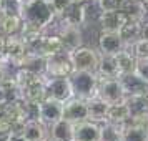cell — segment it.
I'll use <instances>...</instances> for the list:
<instances>
[{"mask_svg":"<svg viewBox=\"0 0 148 141\" xmlns=\"http://www.w3.org/2000/svg\"><path fill=\"white\" fill-rule=\"evenodd\" d=\"M45 87H47V96L53 98V100H58L62 103L72 100L75 96L70 76H47L45 78Z\"/></svg>","mask_w":148,"mask_h":141,"instance_id":"obj_8","label":"cell"},{"mask_svg":"<svg viewBox=\"0 0 148 141\" xmlns=\"http://www.w3.org/2000/svg\"><path fill=\"white\" fill-rule=\"evenodd\" d=\"M88 101V120L95 121V123H105L108 116V110H110V103L101 100L100 96H93Z\"/></svg>","mask_w":148,"mask_h":141,"instance_id":"obj_20","label":"cell"},{"mask_svg":"<svg viewBox=\"0 0 148 141\" xmlns=\"http://www.w3.org/2000/svg\"><path fill=\"white\" fill-rule=\"evenodd\" d=\"M48 138L53 141H75V125L65 118L55 121L48 128Z\"/></svg>","mask_w":148,"mask_h":141,"instance_id":"obj_16","label":"cell"},{"mask_svg":"<svg viewBox=\"0 0 148 141\" xmlns=\"http://www.w3.org/2000/svg\"><path fill=\"white\" fill-rule=\"evenodd\" d=\"M125 103H127L128 110L133 116V114L148 108V95H128L125 98Z\"/></svg>","mask_w":148,"mask_h":141,"instance_id":"obj_27","label":"cell"},{"mask_svg":"<svg viewBox=\"0 0 148 141\" xmlns=\"http://www.w3.org/2000/svg\"><path fill=\"white\" fill-rule=\"evenodd\" d=\"M97 96H100L101 100H105L110 105L120 103V101H123L127 98L118 76H98Z\"/></svg>","mask_w":148,"mask_h":141,"instance_id":"obj_6","label":"cell"},{"mask_svg":"<svg viewBox=\"0 0 148 141\" xmlns=\"http://www.w3.org/2000/svg\"><path fill=\"white\" fill-rule=\"evenodd\" d=\"M32 108L23 100H10L0 106V128H8L12 131H22L28 118H32Z\"/></svg>","mask_w":148,"mask_h":141,"instance_id":"obj_1","label":"cell"},{"mask_svg":"<svg viewBox=\"0 0 148 141\" xmlns=\"http://www.w3.org/2000/svg\"><path fill=\"white\" fill-rule=\"evenodd\" d=\"M90 2H95V0H73V3H80V5H85V3H90Z\"/></svg>","mask_w":148,"mask_h":141,"instance_id":"obj_39","label":"cell"},{"mask_svg":"<svg viewBox=\"0 0 148 141\" xmlns=\"http://www.w3.org/2000/svg\"><path fill=\"white\" fill-rule=\"evenodd\" d=\"M8 141H27V138L22 134V131H12L10 140H8Z\"/></svg>","mask_w":148,"mask_h":141,"instance_id":"obj_36","label":"cell"},{"mask_svg":"<svg viewBox=\"0 0 148 141\" xmlns=\"http://www.w3.org/2000/svg\"><path fill=\"white\" fill-rule=\"evenodd\" d=\"M97 43H98V52L108 55H116L125 48V42L120 32H98Z\"/></svg>","mask_w":148,"mask_h":141,"instance_id":"obj_14","label":"cell"},{"mask_svg":"<svg viewBox=\"0 0 148 141\" xmlns=\"http://www.w3.org/2000/svg\"><path fill=\"white\" fill-rule=\"evenodd\" d=\"M116 58V65H118V70H120V75L121 73H130L135 70V63H136V57H135L128 48H123L121 52L115 55Z\"/></svg>","mask_w":148,"mask_h":141,"instance_id":"obj_26","label":"cell"},{"mask_svg":"<svg viewBox=\"0 0 148 141\" xmlns=\"http://www.w3.org/2000/svg\"><path fill=\"white\" fill-rule=\"evenodd\" d=\"M133 72L140 76L141 80H145L148 83V57L136 58V63H135V70Z\"/></svg>","mask_w":148,"mask_h":141,"instance_id":"obj_31","label":"cell"},{"mask_svg":"<svg viewBox=\"0 0 148 141\" xmlns=\"http://www.w3.org/2000/svg\"><path fill=\"white\" fill-rule=\"evenodd\" d=\"M72 3H73V0H50V5L53 8L57 18H62L67 14V10L72 7Z\"/></svg>","mask_w":148,"mask_h":141,"instance_id":"obj_30","label":"cell"},{"mask_svg":"<svg viewBox=\"0 0 148 141\" xmlns=\"http://www.w3.org/2000/svg\"><path fill=\"white\" fill-rule=\"evenodd\" d=\"M130 118H132V113H130V110H128L125 100L120 101V103H115V105H110L107 121L118 123V125H125V123L130 121Z\"/></svg>","mask_w":148,"mask_h":141,"instance_id":"obj_22","label":"cell"},{"mask_svg":"<svg viewBox=\"0 0 148 141\" xmlns=\"http://www.w3.org/2000/svg\"><path fill=\"white\" fill-rule=\"evenodd\" d=\"M22 18L25 22L40 25L48 32L57 20V15L50 5V0H25L23 10H22Z\"/></svg>","mask_w":148,"mask_h":141,"instance_id":"obj_2","label":"cell"},{"mask_svg":"<svg viewBox=\"0 0 148 141\" xmlns=\"http://www.w3.org/2000/svg\"><path fill=\"white\" fill-rule=\"evenodd\" d=\"M125 48H128V50H130L136 58L148 57V38L141 37V38H138L136 42H133L130 47H125Z\"/></svg>","mask_w":148,"mask_h":141,"instance_id":"obj_28","label":"cell"},{"mask_svg":"<svg viewBox=\"0 0 148 141\" xmlns=\"http://www.w3.org/2000/svg\"><path fill=\"white\" fill-rule=\"evenodd\" d=\"M147 141H148V140H147Z\"/></svg>","mask_w":148,"mask_h":141,"instance_id":"obj_45","label":"cell"},{"mask_svg":"<svg viewBox=\"0 0 148 141\" xmlns=\"http://www.w3.org/2000/svg\"><path fill=\"white\" fill-rule=\"evenodd\" d=\"M3 76H5V72H3V67H2V63H0V81H2Z\"/></svg>","mask_w":148,"mask_h":141,"instance_id":"obj_41","label":"cell"},{"mask_svg":"<svg viewBox=\"0 0 148 141\" xmlns=\"http://www.w3.org/2000/svg\"><path fill=\"white\" fill-rule=\"evenodd\" d=\"M22 27H23L22 15H7L5 20L2 22V25H0V33L7 35V37H10V35H18Z\"/></svg>","mask_w":148,"mask_h":141,"instance_id":"obj_25","label":"cell"},{"mask_svg":"<svg viewBox=\"0 0 148 141\" xmlns=\"http://www.w3.org/2000/svg\"><path fill=\"white\" fill-rule=\"evenodd\" d=\"M70 80L73 85L75 96L83 98V100H90V98L97 96V91H98V75L97 73L75 70L70 75Z\"/></svg>","mask_w":148,"mask_h":141,"instance_id":"obj_3","label":"cell"},{"mask_svg":"<svg viewBox=\"0 0 148 141\" xmlns=\"http://www.w3.org/2000/svg\"><path fill=\"white\" fill-rule=\"evenodd\" d=\"M35 118L42 121L47 128H50L55 121L63 118V103L47 96L45 100L40 101L35 106Z\"/></svg>","mask_w":148,"mask_h":141,"instance_id":"obj_7","label":"cell"},{"mask_svg":"<svg viewBox=\"0 0 148 141\" xmlns=\"http://www.w3.org/2000/svg\"><path fill=\"white\" fill-rule=\"evenodd\" d=\"M143 25L145 22L140 18H132V17L128 18V22L120 28V35L125 42V47H130L133 42L143 37Z\"/></svg>","mask_w":148,"mask_h":141,"instance_id":"obj_19","label":"cell"},{"mask_svg":"<svg viewBox=\"0 0 148 141\" xmlns=\"http://www.w3.org/2000/svg\"><path fill=\"white\" fill-rule=\"evenodd\" d=\"M100 141H123V125L112 121L101 123Z\"/></svg>","mask_w":148,"mask_h":141,"instance_id":"obj_23","label":"cell"},{"mask_svg":"<svg viewBox=\"0 0 148 141\" xmlns=\"http://www.w3.org/2000/svg\"><path fill=\"white\" fill-rule=\"evenodd\" d=\"M22 134L27 138V141H45L48 138V128L35 116H32L25 121L22 128Z\"/></svg>","mask_w":148,"mask_h":141,"instance_id":"obj_18","label":"cell"},{"mask_svg":"<svg viewBox=\"0 0 148 141\" xmlns=\"http://www.w3.org/2000/svg\"><path fill=\"white\" fill-rule=\"evenodd\" d=\"M97 75H98V76H118V75H120V70H118V65H116L115 55L100 53Z\"/></svg>","mask_w":148,"mask_h":141,"instance_id":"obj_21","label":"cell"},{"mask_svg":"<svg viewBox=\"0 0 148 141\" xmlns=\"http://www.w3.org/2000/svg\"><path fill=\"white\" fill-rule=\"evenodd\" d=\"M148 129L143 126H138L132 121L123 125V141H147Z\"/></svg>","mask_w":148,"mask_h":141,"instance_id":"obj_24","label":"cell"},{"mask_svg":"<svg viewBox=\"0 0 148 141\" xmlns=\"http://www.w3.org/2000/svg\"><path fill=\"white\" fill-rule=\"evenodd\" d=\"M100 123L85 120L75 125V141H100Z\"/></svg>","mask_w":148,"mask_h":141,"instance_id":"obj_17","label":"cell"},{"mask_svg":"<svg viewBox=\"0 0 148 141\" xmlns=\"http://www.w3.org/2000/svg\"><path fill=\"white\" fill-rule=\"evenodd\" d=\"M143 37L148 38V22H145V25H143Z\"/></svg>","mask_w":148,"mask_h":141,"instance_id":"obj_40","label":"cell"},{"mask_svg":"<svg viewBox=\"0 0 148 141\" xmlns=\"http://www.w3.org/2000/svg\"><path fill=\"white\" fill-rule=\"evenodd\" d=\"M28 47L20 38V35H10L7 37V47H5V60H8L17 70L22 67L23 60L28 55Z\"/></svg>","mask_w":148,"mask_h":141,"instance_id":"obj_10","label":"cell"},{"mask_svg":"<svg viewBox=\"0 0 148 141\" xmlns=\"http://www.w3.org/2000/svg\"><path fill=\"white\" fill-rule=\"evenodd\" d=\"M118 78H120V83L127 96L128 95H148V83L141 80L135 72L121 73L118 75Z\"/></svg>","mask_w":148,"mask_h":141,"instance_id":"obj_15","label":"cell"},{"mask_svg":"<svg viewBox=\"0 0 148 141\" xmlns=\"http://www.w3.org/2000/svg\"><path fill=\"white\" fill-rule=\"evenodd\" d=\"M97 5L100 8V12H112V10H118V3L120 0H95Z\"/></svg>","mask_w":148,"mask_h":141,"instance_id":"obj_32","label":"cell"},{"mask_svg":"<svg viewBox=\"0 0 148 141\" xmlns=\"http://www.w3.org/2000/svg\"><path fill=\"white\" fill-rule=\"evenodd\" d=\"M0 2H2V0H0Z\"/></svg>","mask_w":148,"mask_h":141,"instance_id":"obj_44","label":"cell"},{"mask_svg":"<svg viewBox=\"0 0 148 141\" xmlns=\"http://www.w3.org/2000/svg\"><path fill=\"white\" fill-rule=\"evenodd\" d=\"M55 23L58 25L55 33H58L67 52H72L75 48L85 45V35H83V27L82 25L70 23V22H65L62 18H57Z\"/></svg>","mask_w":148,"mask_h":141,"instance_id":"obj_4","label":"cell"},{"mask_svg":"<svg viewBox=\"0 0 148 141\" xmlns=\"http://www.w3.org/2000/svg\"><path fill=\"white\" fill-rule=\"evenodd\" d=\"M73 73V63L70 58V52H60L47 58L45 75L47 76H70Z\"/></svg>","mask_w":148,"mask_h":141,"instance_id":"obj_9","label":"cell"},{"mask_svg":"<svg viewBox=\"0 0 148 141\" xmlns=\"http://www.w3.org/2000/svg\"><path fill=\"white\" fill-rule=\"evenodd\" d=\"M8 101V98H7V93L3 91V88L0 87V106L3 105V103H7Z\"/></svg>","mask_w":148,"mask_h":141,"instance_id":"obj_37","label":"cell"},{"mask_svg":"<svg viewBox=\"0 0 148 141\" xmlns=\"http://www.w3.org/2000/svg\"><path fill=\"white\" fill-rule=\"evenodd\" d=\"M5 17H7V14H5V10L0 7V25H2V22L5 20Z\"/></svg>","mask_w":148,"mask_h":141,"instance_id":"obj_38","label":"cell"},{"mask_svg":"<svg viewBox=\"0 0 148 141\" xmlns=\"http://www.w3.org/2000/svg\"><path fill=\"white\" fill-rule=\"evenodd\" d=\"M128 14L123 10H112V12H100L97 18L98 32H120V28L128 22Z\"/></svg>","mask_w":148,"mask_h":141,"instance_id":"obj_11","label":"cell"},{"mask_svg":"<svg viewBox=\"0 0 148 141\" xmlns=\"http://www.w3.org/2000/svg\"><path fill=\"white\" fill-rule=\"evenodd\" d=\"M0 7L5 10L7 15H22L23 10V0H2Z\"/></svg>","mask_w":148,"mask_h":141,"instance_id":"obj_29","label":"cell"},{"mask_svg":"<svg viewBox=\"0 0 148 141\" xmlns=\"http://www.w3.org/2000/svg\"><path fill=\"white\" fill-rule=\"evenodd\" d=\"M130 121L135 123V125H138V126H143V128L148 129V108L143 110V111H140V113L133 114V116L130 118Z\"/></svg>","mask_w":148,"mask_h":141,"instance_id":"obj_33","label":"cell"},{"mask_svg":"<svg viewBox=\"0 0 148 141\" xmlns=\"http://www.w3.org/2000/svg\"><path fill=\"white\" fill-rule=\"evenodd\" d=\"M45 141H53V140H52V138H47V140H45Z\"/></svg>","mask_w":148,"mask_h":141,"instance_id":"obj_42","label":"cell"},{"mask_svg":"<svg viewBox=\"0 0 148 141\" xmlns=\"http://www.w3.org/2000/svg\"><path fill=\"white\" fill-rule=\"evenodd\" d=\"M30 52L48 58V57H52V55H55V53L65 52V47H63V42H62V38L58 37V33L45 32L43 37L38 40V43H37Z\"/></svg>","mask_w":148,"mask_h":141,"instance_id":"obj_12","label":"cell"},{"mask_svg":"<svg viewBox=\"0 0 148 141\" xmlns=\"http://www.w3.org/2000/svg\"><path fill=\"white\" fill-rule=\"evenodd\" d=\"M10 134H12V129H8V128H0V141H8L10 140Z\"/></svg>","mask_w":148,"mask_h":141,"instance_id":"obj_35","label":"cell"},{"mask_svg":"<svg viewBox=\"0 0 148 141\" xmlns=\"http://www.w3.org/2000/svg\"><path fill=\"white\" fill-rule=\"evenodd\" d=\"M70 58H72V63H73V72L75 70H82V72H93V73H97L100 52L93 47L82 45V47L70 52Z\"/></svg>","mask_w":148,"mask_h":141,"instance_id":"obj_5","label":"cell"},{"mask_svg":"<svg viewBox=\"0 0 148 141\" xmlns=\"http://www.w3.org/2000/svg\"><path fill=\"white\" fill-rule=\"evenodd\" d=\"M132 2H143V0H132Z\"/></svg>","mask_w":148,"mask_h":141,"instance_id":"obj_43","label":"cell"},{"mask_svg":"<svg viewBox=\"0 0 148 141\" xmlns=\"http://www.w3.org/2000/svg\"><path fill=\"white\" fill-rule=\"evenodd\" d=\"M63 118L70 123H82L88 120V101L78 96H73L72 100L63 103Z\"/></svg>","mask_w":148,"mask_h":141,"instance_id":"obj_13","label":"cell"},{"mask_svg":"<svg viewBox=\"0 0 148 141\" xmlns=\"http://www.w3.org/2000/svg\"><path fill=\"white\" fill-rule=\"evenodd\" d=\"M5 47H7V35L0 33V60L5 58Z\"/></svg>","mask_w":148,"mask_h":141,"instance_id":"obj_34","label":"cell"}]
</instances>
